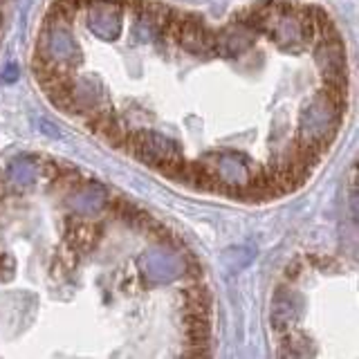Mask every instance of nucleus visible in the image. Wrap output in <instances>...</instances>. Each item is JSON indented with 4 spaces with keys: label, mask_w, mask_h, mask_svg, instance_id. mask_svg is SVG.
<instances>
[{
    "label": "nucleus",
    "mask_w": 359,
    "mask_h": 359,
    "mask_svg": "<svg viewBox=\"0 0 359 359\" xmlns=\"http://www.w3.org/2000/svg\"><path fill=\"white\" fill-rule=\"evenodd\" d=\"M0 25H3V9H0Z\"/></svg>",
    "instance_id": "2"
},
{
    "label": "nucleus",
    "mask_w": 359,
    "mask_h": 359,
    "mask_svg": "<svg viewBox=\"0 0 359 359\" xmlns=\"http://www.w3.org/2000/svg\"><path fill=\"white\" fill-rule=\"evenodd\" d=\"M301 272H303V263L299 261V258H294L287 267H285V278H290V280H297L299 276H301Z\"/></svg>",
    "instance_id": "1"
}]
</instances>
